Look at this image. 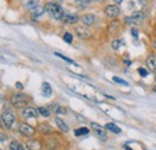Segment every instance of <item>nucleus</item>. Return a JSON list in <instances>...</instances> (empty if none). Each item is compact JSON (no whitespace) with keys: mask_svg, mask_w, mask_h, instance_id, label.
<instances>
[{"mask_svg":"<svg viewBox=\"0 0 156 150\" xmlns=\"http://www.w3.org/2000/svg\"><path fill=\"white\" fill-rule=\"evenodd\" d=\"M82 22L84 24V27H90L95 23V16L93 13H88V15H84L83 18H82Z\"/></svg>","mask_w":156,"mask_h":150,"instance_id":"obj_12","label":"nucleus"},{"mask_svg":"<svg viewBox=\"0 0 156 150\" xmlns=\"http://www.w3.org/2000/svg\"><path fill=\"white\" fill-rule=\"evenodd\" d=\"M72 40H73V36H72L70 33H65V34H64V41H65V42L71 43V42H72Z\"/></svg>","mask_w":156,"mask_h":150,"instance_id":"obj_25","label":"nucleus"},{"mask_svg":"<svg viewBox=\"0 0 156 150\" xmlns=\"http://www.w3.org/2000/svg\"><path fill=\"white\" fill-rule=\"evenodd\" d=\"M53 108H54V112L57 113V114H65V109L62 108V107H60V106H53Z\"/></svg>","mask_w":156,"mask_h":150,"instance_id":"obj_28","label":"nucleus"},{"mask_svg":"<svg viewBox=\"0 0 156 150\" xmlns=\"http://www.w3.org/2000/svg\"><path fill=\"white\" fill-rule=\"evenodd\" d=\"M143 19H144V13H143V12H140V11H137V12H133L130 17H127L125 20H126V23H127V24L133 25V24H138V23H140Z\"/></svg>","mask_w":156,"mask_h":150,"instance_id":"obj_4","label":"nucleus"},{"mask_svg":"<svg viewBox=\"0 0 156 150\" xmlns=\"http://www.w3.org/2000/svg\"><path fill=\"white\" fill-rule=\"evenodd\" d=\"M154 91H156V85L154 87Z\"/></svg>","mask_w":156,"mask_h":150,"instance_id":"obj_35","label":"nucleus"},{"mask_svg":"<svg viewBox=\"0 0 156 150\" xmlns=\"http://www.w3.org/2000/svg\"><path fill=\"white\" fill-rule=\"evenodd\" d=\"M43 12H44V7H42V6L39 5L36 9H34L31 11V18H39V17H41L43 15Z\"/></svg>","mask_w":156,"mask_h":150,"instance_id":"obj_16","label":"nucleus"},{"mask_svg":"<svg viewBox=\"0 0 156 150\" xmlns=\"http://www.w3.org/2000/svg\"><path fill=\"white\" fill-rule=\"evenodd\" d=\"M54 54H55V55H57V56H59V58H61V59H64V60H65V61H67V62H71V64H75L72 59H70V58H67V56L62 55V54H60V53H58V52H57V53H54Z\"/></svg>","mask_w":156,"mask_h":150,"instance_id":"obj_27","label":"nucleus"},{"mask_svg":"<svg viewBox=\"0 0 156 150\" xmlns=\"http://www.w3.org/2000/svg\"><path fill=\"white\" fill-rule=\"evenodd\" d=\"M113 1H114L115 4H121V2L124 1V0H113Z\"/></svg>","mask_w":156,"mask_h":150,"instance_id":"obj_33","label":"nucleus"},{"mask_svg":"<svg viewBox=\"0 0 156 150\" xmlns=\"http://www.w3.org/2000/svg\"><path fill=\"white\" fill-rule=\"evenodd\" d=\"M28 102H29L28 96L25 94H22V93H16L11 97V105L15 108H25Z\"/></svg>","mask_w":156,"mask_h":150,"instance_id":"obj_2","label":"nucleus"},{"mask_svg":"<svg viewBox=\"0 0 156 150\" xmlns=\"http://www.w3.org/2000/svg\"><path fill=\"white\" fill-rule=\"evenodd\" d=\"M155 79H156V72H155Z\"/></svg>","mask_w":156,"mask_h":150,"instance_id":"obj_37","label":"nucleus"},{"mask_svg":"<svg viewBox=\"0 0 156 150\" xmlns=\"http://www.w3.org/2000/svg\"><path fill=\"white\" fill-rule=\"evenodd\" d=\"M6 139H7V136H6L5 133L0 132V143H1V142H5Z\"/></svg>","mask_w":156,"mask_h":150,"instance_id":"obj_31","label":"nucleus"},{"mask_svg":"<svg viewBox=\"0 0 156 150\" xmlns=\"http://www.w3.org/2000/svg\"><path fill=\"white\" fill-rule=\"evenodd\" d=\"M37 131H40L41 133H43V134H51V133H53V127L49 125V124H40L39 127H37Z\"/></svg>","mask_w":156,"mask_h":150,"instance_id":"obj_13","label":"nucleus"},{"mask_svg":"<svg viewBox=\"0 0 156 150\" xmlns=\"http://www.w3.org/2000/svg\"><path fill=\"white\" fill-rule=\"evenodd\" d=\"M147 66L151 72H156V56H149L147 59Z\"/></svg>","mask_w":156,"mask_h":150,"instance_id":"obj_14","label":"nucleus"},{"mask_svg":"<svg viewBox=\"0 0 156 150\" xmlns=\"http://www.w3.org/2000/svg\"><path fill=\"white\" fill-rule=\"evenodd\" d=\"M120 45H121V41H120V40H114V41L112 42V48H113V49H118V48L120 47Z\"/></svg>","mask_w":156,"mask_h":150,"instance_id":"obj_29","label":"nucleus"},{"mask_svg":"<svg viewBox=\"0 0 156 150\" xmlns=\"http://www.w3.org/2000/svg\"><path fill=\"white\" fill-rule=\"evenodd\" d=\"M154 48H155V49H156V41H155V42H154Z\"/></svg>","mask_w":156,"mask_h":150,"instance_id":"obj_34","label":"nucleus"},{"mask_svg":"<svg viewBox=\"0 0 156 150\" xmlns=\"http://www.w3.org/2000/svg\"><path fill=\"white\" fill-rule=\"evenodd\" d=\"M113 80H114V82H117V83H119V84L126 85V87L129 85V83H127L125 79H121V78H119V77H117V76H115V77H113Z\"/></svg>","mask_w":156,"mask_h":150,"instance_id":"obj_26","label":"nucleus"},{"mask_svg":"<svg viewBox=\"0 0 156 150\" xmlns=\"http://www.w3.org/2000/svg\"><path fill=\"white\" fill-rule=\"evenodd\" d=\"M155 35H156V30H155Z\"/></svg>","mask_w":156,"mask_h":150,"instance_id":"obj_38","label":"nucleus"},{"mask_svg":"<svg viewBox=\"0 0 156 150\" xmlns=\"http://www.w3.org/2000/svg\"><path fill=\"white\" fill-rule=\"evenodd\" d=\"M52 93H53V90H52L49 83L44 82V83L42 84V95L46 96V97H51V96H52Z\"/></svg>","mask_w":156,"mask_h":150,"instance_id":"obj_15","label":"nucleus"},{"mask_svg":"<svg viewBox=\"0 0 156 150\" xmlns=\"http://www.w3.org/2000/svg\"><path fill=\"white\" fill-rule=\"evenodd\" d=\"M106 129L108 130V131L113 132V133H120L121 132V129L119 127V126H117L115 124H113V123H108L107 125H106Z\"/></svg>","mask_w":156,"mask_h":150,"instance_id":"obj_18","label":"nucleus"},{"mask_svg":"<svg viewBox=\"0 0 156 150\" xmlns=\"http://www.w3.org/2000/svg\"><path fill=\"white\" fill-rule=\"evenodd\" d=\"M78 16L77 15H75V13H64V16H62V18H61V22L64 23V24H67V25H70V24H75V23H77L78 22Z\"/></svg>","mask_w":156,"mask_h":150,"instance_id":"obj_9","label":"nucleus"},{"mask_svg":"<svg viewBox=\"0 0 156 150\" xmlns=\"http://www.w3.org/2000/svg\"><path fill=\"white\" fill-rule=\"evenodd\" d=\"M105 13L108 17H111V18H117L118 16H119V13H120V9H119V6H117V5L111 4V5H107L106 6Z\"/></svg>","mask_w":156,"mask_h":150,"instance_id":"obj_6","label":"nucleus"},{"mask_svg":"<svg viewBox=\"0 0 156 150\" xmlns=\"http://www.w3.org/2000/svg\"><path fill=\"white\" fill-rule=\"evenodd\" d=\"M0 150H1V149H0Z\"/></svg>","mask_w":156,"mask_h":150,"instance_id":"obj_39","label":"nucleus"},{"mask_svg":"<svg viewBox=\"0 0 156 150\" xmlns=\"http://www.w3.org/2000/svg\"><path fill=\"white\" fill-rule=\"evenodd\" d=\"M37 111H39V114H41V115L44 116V118H48V116L51 115V111H49L47 107H39Z\"/></svg>","mask_w":156,"mask_h":150,"instance_id":"obj_21","label":"nucleus"},{"mask_svg":"<svg viewBox=\"0 0 156 150\" xmlns=\"http://www.w3.org/2000/svg\"><path fill=\"white\" fill-rule=\"evenodd\" d=\"M76 34L79 38L82 40H87V38H91V33L87 29V27H77L76 28Z\"/></svg>","mask_w":156,"mask_h":150,"instance_id":"obj_8","label":"nucleus"},{"mask_svg":"<svg viewBox=\"0 0 156 150\" xmlns=\"http://www.w3.org/2000/svg\"><path fill=\"white\" fill-rule=\"evenodd\" d=\"M119 24H120L119 20H113V22L109 24V33H111V34H114L118 29H119Z\"/></svg>","mask_w":156,"mask_h":150,"instance_id":"obj_20","label":"nucleus"},{"mask_svg":"<svg viewBox=\"0 0 156 150\" xmlns=\"http://www.w3.org/2000/svg\"><path fill=\"white\" fill-rule=\"evenodd\" d=\"M10 150H25V149H24V147L20 144V142L12 141V142L10 143Z\"/></svg>","mask_w":156,"mask_h":150,"instance_id":"obj_19","label":"nucleus"},{"mask_svg":"<svg viewBox=\"0 0 156 150\" xmlns=\"http://www.w3.org/2000/svg\"><path fill=\"white\" fill-rule=\"evenodd\" d=\"M1 125H2V124H1V120H0V127H1Z\"/></svg>","mask_w":156,"mask_h":150,"instance_id":"obj_36","label":"nucleus"},{"mask_svg":"<svg viewBox=\"0 0 156 150\" xmlns=\"http://www.w3.org/2000/svg\"><path fill=\"white\" fill-rule=\"evenodd\" d=\"M44 11L54 19H60L61 20L62 16H64L62 7L58 4H55V2H47L44 5Z\"/></svg>","mask_w":156,"mask_h":150,"instance_id":"obj_1","label":"nucleus"},{"mask_svg":"<svg viewBox=\"0 0 156 150\" xmlns=\"http://www.w3.org/2000/svg\"><path fill=\"white\" fill-rule=\"evenodd\" d=\"M18 131H20V134L24 136V137H31V136H34V133H35V129L31 127L30 125L25 124V123H22L20 125V127H18Z\"/></svg>","mask_w":156,"mask_h":150,"instance_id":"obj_5","label":"nucleus"},{"mask_svg":"<svg viewBox=\"0 0 156 150\" xmlns=\"http://www.w3.org/2000/svg\"><path fill=\"white\" fill-rule=\"evenodd\" d=\"M28 150H41L42 149V144L39 139H29L25 143Z\"/></svg>","mask_w":156,"mask_h":150,"instance_id":"obj_11","label":"nucleus"},{"mask_svg":"<svg viewBox=\"0 0 156 150\" xmlns=\"http://www.w3.org/2000/svg\"><path fill=\"white\" fill-rule=\"evenodd\" d=\"M75 1H76V4L79 7H87L91 2V0H75Z\"/></svg>","mask_w":156,"mask_h":150,"instance_id":"obj_24","label":"nucleus"},{"mask_svg":"<svg viewBox=\"0 0 156 150\" xmlns=\"http://www.w3.org/2000/svg\"><path fill=\"white\" fill-rule=\"evenodd\" d=\"M131 31H132V34H133V36H135V38H137V36H138V35H137V34H138V31H137L136 29H132Z\"/></svg>","mask_w":156,"mask_h":150,"instance_id":"obj_32","label":"nucleus"},{"mask_svg":"<svg viewBox=\"0 0 156 150\" xmlns=\"http://www.w3.org/2000/svg\"><path fill=\"white\" fill-rule=\"evenodd\" d=\"M55 123H57V125H58V127L61 130L62 132H69V126L66 125V123L64 121V120H61L60 118H55Z\"/></svg>","mask_w":156,"mask_h":150,"instance_id":"obj_17","label":"nucleus"},{"mask_svg":"<svg viewBox=\"0 0 156 150\" xmlns=\"http://www.w3.org/2000/svg\"><path fill=\"white\" fill-rule=\"evenodd\" d=\"M138 72H139V75L142 76V77H147L148 76V71L145 69H143V67H139L138 69Z\"/></svg>","mask_w":156,"mask_h":150,"instance_id":"obj_30","label":"nucleus"},{"mask_svg":"<svg viewBox=\"0 0 156 150\" xmlns=\"http://www.w3.org/2000/svg\"><path fill=\"white\" fill-rule=\"evenodd\" d=\"M22 115L24 118H36L39 115V111L34 107H25L22 112Z\"/></svg>","mask_w":156,"mask_h":150,"instance_id":"obj_10","label":"nucleus"},{"mask_svg":"<svg viewBox=\"0 0 156 150\" xmlns=\"http://www.w3.org/2000/svg\"><path fill=\"white\" fill-rule=\"evenodd\" d=\"M91 129H93V131L96 133V136L100 137L101 139H107L106 131H105V129H103L101 125H98L96 123H91Z\"/></svg>","mask_w":156,"mask_h":150,"instance_id":"obj_7","label":"nucleus"},{"mask_svg":"<svg viewBox=\"0 0 156 150\" xmlns=\"http://www.w3.org/2000/svg\"><path fill=\"white\" fill-rule=\"evenodd\" d=\"M25 6H27V9H29L30 11H33L34 9H36V7L39 6V4H37L36 0H29V1L25 4Z\"/></svg>","mask_w":156,"mask_h":150,"instance_id":"obj_22","label":"nucleus"},{"mask_svg":"<svg viewBox=\"0 0 156 150\" xmlns=\"http://www.w3.org/2000/svg\"><path fill=\"white\" fill-rule=\"evenodd\" d=\"M88 133H89V129H87V127H80L75 131L76 136H83V134H88Z\"/></svg>","mask_w":156,"mask_h":150,"instance_id":"obj_23","label":"nucleus"},{"mask_svg":"<svg viewBox=\"0 0 156 150\" xmlns=\"http://www.w3.org/2000/svg\"><path fill=\"white\" fill-rule=\"evenodd\" d=\"M0 120H1V124L6 129H11L16 121V116L11 111H4L0 115Z\"/></svg>","mask_w":156,"mask_h":150,"instance_id":"obj_3","label":"nucleus"}]
</instances>
